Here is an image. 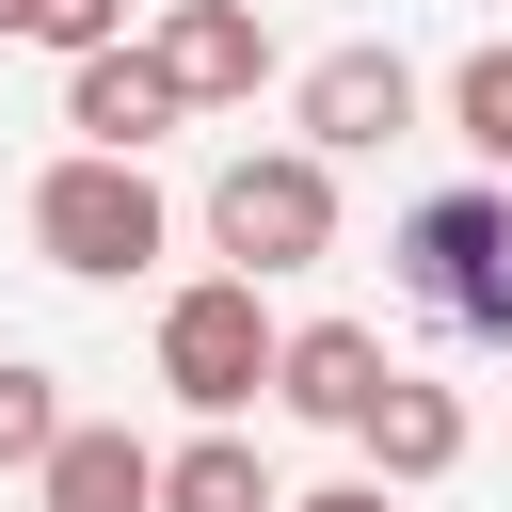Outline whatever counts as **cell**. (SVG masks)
Listing matches in <instances>:
<instances>
[{
  "label": "cell",
  "mask_w": 512,
  "mask_h": 512,
  "mask_svg": "<svg viewBox=\"0 0 512 512\" xmlns=\"http://www.w3.org/2000/svg\"><path fill=\"white\" fill-rule=\"evenodd\" d=\"M160 240H176V208H160V176H144V160H96V144H64V160L32 176V256H48V272H80V288H128Z\"/></svg>",
  "instance_id": "obj_1"
},
{
  "label": "cell",
  "mask_w": 512,
  "mask_h": 512,
  "mask_svg": "<svg viewBox=\"0 0 512 512\" xmlns=\"http://www.w3.org/2000/svg\"><path fill=\"white\" fill-rule=\"evenodd\" d=\"M208 240H224V272H304V256H336V160L320 144H240L224 176H208Z\"/></svg>",
  "instance_id": "obj_2"
},
{
  "label": "cell",
  "mask_w": 512,
  "mask_h": 512,
  "mask_svg": "<svg viewBox=\"0 0 512 512\" xmlns=\"http://www.w3.org/2000/svg\"><path fill=\"white\" fill-rule=\"evenodd\" d=\"M400 288H416L448 336H512V176L400 208Z\"/></svg>",
  "instance_id": "obj_3"
},
{
  "label": "cell",
  "mask_w": 512,
  "mask_h": 512,
  "mask_svg": "<svg viewBox=\"0 0 512 512\" xmlns=\"http://www.w3.org/2000/svg\"><path fill=\"white\" fill-rule=\"evenodd\" d=\"M272 352H288V320L256 304V272H192V288L160 304V384H176L208 432H224V416L272 384Z\"/></svg>",
  "instance_id": "obj_4"
},
{
  "label": "cell",
  "mask_w": 512,
  "mask_h": 512,
  "mask_svg": "<svg viewBox=\"0 0 512 512\" xmlns=\"http://www.w3.org/2000/svg\"><path fill=\"white\" fill-rule=\"evenodd\" d=\"M384 384H400V352H384L368 320H288V352H272V400H288L304 432H368Z\"/></svg>",
  "instance_id": "obj_5"
},
{
  "label": "cell",
  "mask_w": 512,
  "mask_h": 512,
  "mask_svg": "<svg viewBox=\"0 0 512 512\" xmlns=\"http://www.w3.org/2000/svg\"><path fill=\"white\" fill-rule=\"evenodd\" d=\"M416 128V64L400 48H320L304 64V144L320 160H368V144H400Z\"/></svg>",
  "instance_id": "obj_6"
},
{
  "label": "cell",
  "mask_w": 512,
  "mask_h": 512,
  "mask_svg": "<svg viewBox=\"0 0 512 512\" xmlns=\"http://www.w3.org/2000/svg\"><path fill=\"white\" fill-rule=\"evenodd\" d=\"M176 112H192V96L160 80V48H80V64H64V128H80L96 160H144Z\"/></svg>",
  "instance_id": "obj_7"
},
{
  "label": "cell",
  "mask_w": 512,
  "mask_h": 512,
  "mask_svg": "<svg viewBox=\"0 0 512 512\" xmlns=\"http://www.w3.org/2000/svg\"><path fill=\"white\" fill-rule=\"evenodd\" d=\"M144 48H160V80H176L192 112H224V96H256V80H272V32H256V0H176Z\"/></svg>",
  "instance_id": "obj_8"
},
{
  "label": "cell",
  "mask_w": 512,
  "mask_h": 512,
  "mask_svg": "<svg viewBox=\"0 0 512 512\" xmlns=\"http://www.w3.org/2000/svg\"><path fill=\"white\" fill-rule=\"evenodd\" d=\"M32 512H160V448L128 416H64V448L32 464Z\"/></svg>",
  "instance_id": "obj_9"
},
{
  "label": "cell",
  "mask_w": 512,
  "mask_h": 512,
  "mask_svg": "<svg viewBox=\"0 0 512 512\" xmlns=\"http://www.w3.org/2000/svg\"><path fill=\"white\" fill-rule=\"evenodd\" d=\"M352 448H368V480H384V496H400V480H448V464H464V400L400 368V384L368 400V432H352Z\"/></svg>",
  "instance_id": "obj_10"
},
{
  "label": "cell",
  "mask_w": 512,
  "mask_h": 512,
  "mask_svg": "<svg viewBox=\"0 0 512 512\" xmlns=\"http://www.w3.org/2000/svg\"><path fill=\"white\" fill-rule=\"evenodd\" d=\"M160 512H288V480L240 432H192V448H160Z\"/></svg>",
  "instance_id": "obj_11"
},
{
  "label": "cell",
  "mask_w": 512,
  "mask_h": 512,
  "mask_svg": "<svg viewBox=\"0 0 512 512\" xmlns=\"http://www.w3.org/2000/svg\"><path fill=\"white\" fill-rule=\"evenodd\" d=\"M448 128H464L480 176H512V32H480V48L448 64Z\"/></svg>",
  "instance_id": "obj_12"
},
{
  "label": "cell",
  "mask_w": 512,
  "mask_h": 512,
  "mask_svg": "<svg viewBox=\"0 0 512 512\" xmlns=\"http://www.w3.org/2000/svg\"><path fill=\"white\" fill-rule=\"evenodd\" d=\"M48 448H64V384H48V368H32V352H0V464H16V480H32V464H48Z\"/></svg>",
  "instance_id": "obj_13"
},
{
  "label": "cell",
  "mask_w": 512,
  "mask_h": 512,
  "mask_svg": "<svg viewBox=\"0 0 512 512\" xmlns=\"http://www.w3.org/2000/svg\"><path fill=\"white\" fill-rule=\"evenodd\" d=\"M32 48H64V64L80 48H128V0H32Z\"/></svg>",
  "instance_id": "obj_14"
},
{
  "label": "cell",
  "mask_w": 512,
  "mask_h": 512,
  "mask_svg": "<svg viewBox=\"0 0 512 512\" xmlns=\"http://www.w3.org/2000/svg\"><path fill=\"white\" fill-rule=\"evenodd\" d=\"M288 512H400L384 480H320V496H288Z\"/></svg>",
  "instance_id": "obj_15"
},
{
  "label": "cell",
  "mask_w": 512,
  "mask_h": 512,
  "mask_svg": "<svg viewBox=\"0 0 512 512\" xmlns=\"http://www.w3.org/2000/svg\"><path fill=\"white\" fill-rule=\"evenodd\" d=\"M0 48H32V0H0Z\"/></svg>",
  "instance_id": "obj_16"
}]
</instances>
